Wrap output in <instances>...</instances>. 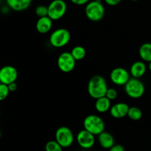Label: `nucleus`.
Here are the masks:
<instances>
[{"label":"nucleus","instance_id":"1a4fd4ad","mask_svg":"<svg viewBox=\"0 0 151 151\" xmlns=\"http://www.w3.org/2000/svg\"><path fill=\"white\" fill-rule=\"evenodd\" d=\"M131 74L127 69L122 67H116L112 69L110 73V79L116 86H125L130 80Z\"/></svg>","mask_w":151,"mask_h":151},{"label":"nucleus","instance_id":"7ed1b4c3","mask_svg":"<svg viewBox=\"0 0 151 151\" xmlns=\"http://www.w3.org/2000/svg\"><path fill=\"white\" fill-rule=\"evenodd\" d=\"M84 129L91 133L94 136H98L105 131V122L98 115L90 114L85 117L83 120Z\"/></svg>","mask_w":151,"mask_h":151},{"label":"nucleus","instance_id":"f03ea898","mask_svg":"<svg viewBox=\"0 0 151 151\" xmlns=\"http://www.w3.org/2000/svg\"><path fill=\"white\" fill-rule=\"evenodd\" d=\"M105 13V7L100 0H93L86 4V16L91 22H97L101 21L104 17Z\"/></svg>","mask_w":151,"mask_h":151},{"label":"nucleus","instance_id":"39448f33","mask_svg":"<svg viewBox=\"0 0 151 151\" xmlns=\"http://www.w3.org/2000/svg\"><path fill=\"white\" fill-rule=\"evenodd\" d=\"M125 91L131 98L139 99L144 95L145 87L139 78H132L125 85Z\"/></svg>","mask_w":151,"mask_h":151},{"label":"nucleus","instance_id":"423d86ee","mask_svg":"<svg viewBox=\"0 0 151 151\" xmlns=\"http://www.w3.org/2000/svg\"><path fill=\"white\" fill-rule=\"evenodd\" d=\"M47 7L48 16L52 21L62 19L67 10V4L64 0H52Z\"/></svg>","mask_w":151,"mask_h":151},{"label":"nucleus","instance_id":"c85d7f7f","mask_svg":"<svg viewBox=\"0 0 151 151\" xmlns=\"http://www.w3.org/2000/svg\"><path fill=\"white\" fill-rule=\"evenodd\" d=\"M147 68H148L149 70H150L151 72V61H150L148 63V65H147Z\"/></svg>","mask_w":151,"mask_h":151},{"label":"nucleus","instance_id":"2eb2a0df","mask_svg":"<svg viewBox=\"0 0 151 151\" xmlns=\"http://www.w3.org/2000/svg\"><path fill=\"white\" fill-rule=\"evenodd\" d=\"M9 8L16 12L24 11L29 7L32 0H5Z\"/></svg>","mask_w":151,"mask_h":151},{"label":"nucleus","instance_id":"bb28decb","mask_svg":"<svg viewBox=\"0 0 151 151\" xmlns=\"http://www.w3.org/2000/svg\"><path fill=\"white\" fill-rule=\"evenodd\" d=\"M105 2L109 6H116L122 1V0H104Z\"/></svg>","mask_w":151,"mask_h":151},{"label":"nucleus","instance_id":"4468645a","mask_svg":"<svg viewBox=\"0 0 151 151\" xmlns=\"http://www.w3.org/2000/svg\"><path fill=\"white\" fill-rule=\"evenodd\" d=\"M53 25V21L47 16L38 18L35 24L36 30L41 34H46L51 30Z\"/></svg>","mask_w":151,"mask_h":151},{"label":"nucleus","instance_id":"9d476101","mask_svg":"<svg viewBox=\"0 0 151 151\" xmlns=\"http://www.w3.org/2000/svg\"><path fill=\"white\" fill-rule=\"evenodd\" d=\"M18 71L14 66L7 65L0 69V83L6 85L16 82L18 78Z\"/></svg>","mask_w":151,"mask_h":151},{"label":"nucleus","instance_id":"f257e3e1","mask_svg":"<svg viewBox=\"0 0 151 151\" xmlns=\"http://www.w3.org/2000/svg\"><path fill=\"white\" fill-rule=\"evenodd\" d=\"M107 82L101 75H94L91 77L88 83V93L90 97L93 99L100 98L106 96L108 90Z\"/></svg>","mask_w":151,"mask_h":151},{"label":"nucleus","instance_id":"cd10ccee","mask_svg":"<svg viewBox=\"0 0 151 151\" xmlns=\"http://www.w3.org/2000/svg\"><path fill=\"white\" fill-rule=\"evenodd\" d=\"M8 86V88L9 90H10V91H11V92H13V91H16V89H17L18 86H17V84H16V82H13L12 83L9 84Z\"/></svg>","mask_w":151,"mask_h":151},{"label":"nucleus","instance_id":"aec40b11","mask_svg":"<svg viewBox=\"0 0 151 151\" xmlns=\"http://www.w3.org/2000/svg\"><path fill=\"white\" fill-rule=\"evenodd\" d=\"M127 116H128L131 120L138 121L142 117V111L139 108L132 106L130 107Z\"/></svg>","mask_w":151,"mask_h":151},{"label":"nucleus","instance_id":"ddd939ff","mask_svg":"<svg viewBox=\"0 0 151 151\" xmlns=\"http://www.w3.org/2000/svg\"><path fill=\"white\" fill-rule=\"evenodd\" d=\"M147 66L145 62L143 60H137L135 61L131 66L130 74L132 78H140L145 75L147 72Z\"/></svg>","mask_w":151,"mask_h":151},{"label":"nucleus","instance_id":"c756f323","mask_svg":"<svg viewBox=\"0 0 151 151\" xmlns=\"http://www.w3.org/2000/svg\"><path fill=\"white\" fill-rule=\"evenodd\" d=\"M1 130H0V139H1Z\"/></svg>","mask_w":151,"mask_h":151},{"label":"nucleus","instance_id":"7c9ffc66","mask_svg":"<svg viewBox=\"0 0 151 151\" xmlns=\"http://www.w3.org/2000/svg\"><path fill=\"white\" fill-rule=\"evenodd\" d=\"M131 1H138V0H131Z\"/></svg>","mask_w":151,"mask_h":151},{"label":"nucleus","instance_id":"dca6fc26","mask_svg":"<svg viewBox=\"0 0 151 151\" xmlns=\"http://www.w3.org/2000/svg\"><path fill=\"white\" fill-rule=\"evenodd\" d=\"M98 142L103 148L109 150L115 145V140L111 133L104 131L98 135Z\"/></svg>","mask_w":151,"mask_h":151},{"label":"nucleus","instance_id":"f8f14e48","mask_svg":"<svg viewBox=\"0 0 151 151\" xmlns=\"http://www.w3.org/2000/svg\"><path fill=\"white\" fill-rule=\"evenodd\" d=\"M130 107L125 103H117L111 106L110 109V114L115 119H122L128 115Z\"/></svg>","mask_w":151,"mask_h":151},{"label":"nucleus","instance_id":"b1692460","mask_svg":"<svg viewBox=\"0 0 151 151\" xmlns=\"http://www.w3.org/2000/svg\"><path fill=\"white\" fill-rule=\"evenodd\" d=\"M117 96H118L117 91H116L115 88H108L107 91H106V97H107V98H109L111 101V100H116Z\"/></svg>","mask_w":151,"mask_h":151},{"label":"nucleus","instance_id":"20e7f679","mask_svg":"<svg viewBox=\"0 0 151 151\" xmlns=\"http://www.w3.org/2000/svg\"><path fill=\"white\" fill-rule=\"evenodd\" d=\"M50 43L53 47L62 48L67 45L71 40V33L65 28H58L51 33Z\"/></svg>","mask_w":151,"mask_h":151},{"label":"nucleus","instance_id":"393cba45","mask_svg":"<svg viewBox=\"0 0 151 151\" xmlns=\"http://www.w3.org/2000/svg\"><path fill=\"white\" fill-rule=\"evenodd\" d=\"M71 2L73 3L75 5L78 6H82V5H86V4H88V2L89 1V0H70Z\"/></svg>","mask_w":151,"mask_h":151},{"label":"nucleus","instance_id":"a211bd4d","mask_svg":"<svg viewBox=\"0 0 151 151\" xmlns=\"http://www.w3.org/2000/svg\"><path fill=\"white\" fill-rule=\"evenodd\" d=\"M139 55L143 61L147 63L151 61V43L146 42L142 44L139 50Z\"/></svg>","mask_w":151,"mask_h":151},{"label":"nucleus","instance_id":"0eeeda50","mask_svg":"<svg viewBox=\"0 0 151 151\" xmlns=\"http://www.w3.org/2000/svg\"><path fill=\"white\" fill-rule=\"evenodd\" d=\"M55 137L56 141L62 146L63 148L71 147L75 140L72 130L66 126H61L58 128L55 131Z\"/></svg>","mask_w":151,"mask_h":151},{"label":"nucleus","instance_id":"f3484780","mask_svg":"<svg viewBox=\"0 0 151 151\" xmlns=\"http://www.w3.org/2000/svg\"><path fill=\"white\" fill-rule=\"evenodd\" d=\"M96 111L100 114L106 113L107 111H110L111 104V100L109 98L104 96V97H100L97 99L94 105Z\"/></svg>","mask_w":151,"mask_h":151},{"label":"nucleus","instance_id":"6e6552de","mask_svg":"<svg viewBox=\"0 0 151 151\" xmlns=\"http://www.w3.org/2000/svg\"><path fill=\"white\" fill-rule=\"evenodd\" d=\"M58 69L64 73H69L74 70L76 66V60L72 55L70 52H63L58 58Z\"/></svg>","mask_w":151,"mask_h":151},{"label":"nucleus","instance_id":"4be33fe9","mask_svg":"<svg viewBox=\"0 0 151 151\" xmlns=\"http://www.w3.org/2000/svg\"><path fill=\"white\" fill-rule=\"evenodd\" d=\"M35 13L38 18L47 16H48V7L45 5L37 6L35 10Z\"/></svg>","mask_w":151,"mask_h":151},{"label":"nucleus","instance_id":"a878e982","mask_svg":"<svg viewBox=\"0 0 151 151\" xmlns=\"http://www.w3.org/2000/svg\"><path fill=\"white\" fill-rule=\"evenodd\" d=\"M109 151H125V148L122 145H114L110 149H109Z\"/></svg>","mask_w":151,"mask_h":151},{"label":"nucleus","instance_id":"6ab92c4d","mask_svg":"<svg viewBox=\"0 0 151 151\" xmlns=\"http://www.w3.org/2000/svg\"><path fill=\"white\" fill-rule=\"evenodd\" d=\"M70 52L76 61L83 60L86 55V50L82 46H75L72 48Z\"/></svg>","mask_w":151,"mask_h":151},{"label":"nucleus","instance_id":"412c9836","mask_svg":"<svg viewBox=\"0 0 151 151\" xmlns=\"http://www.w3.org/2000/svg\"><path fill=\"white\" fill-rule=\"evenodd\" d=\"M46 151H63L62 146L56 140H50L45 145Z\"/></svg>","mask_w":151,"mask_h":151},{"label":"nucleus","instance_id":"5701e85b","mask_svg":"<svg viewBox=\"0 0 151 151\" xmlns=\"http://www.w3.org/2000/svg\"><path fill=\"white\" fill-rule=\"evenodd\" d=\"M10 92V91L8 88V86L0 83V101H3V100H5L8 97Z\"/></svg>","mask_w":151,"mask_h":151},{"label":"nucleus","instance_id":"9b49d317","mask_svg":"<svg viewBox=\"0 0 151 151\" xmlns=\"http://www.w3.org/2000/svg\"><path fill=\"white\" fill-rule=\"evenodd\" d=\"M77 142L78 145L83 149H90L95 144V137L94 134L86 130H81L77 134Z\"/></svg>","mask_w":151,"mask_h":151}]
</instances>
